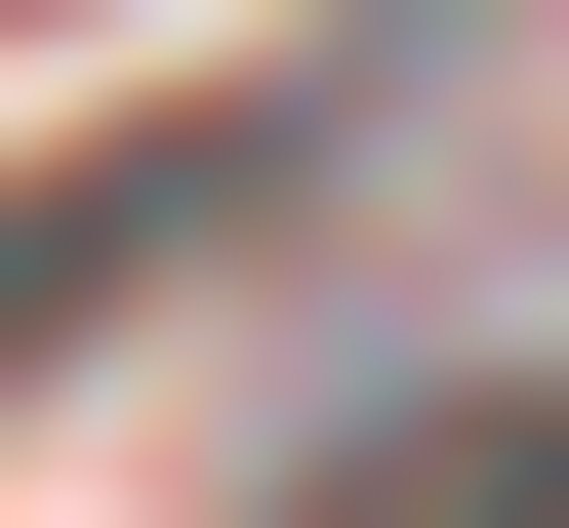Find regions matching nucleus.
Instances as JSON below:
<instances>
[{"label":"nucleus","instance_id":"f03ea898","mask_svg":"<svg viewBox=\"0 0 569 528\" xmlns=\"http://www.w3.org/2000/svg\"><path fill=\"white\" fill-rule=\"evenodd\" d=\"M284 528H569V366H488V407H367Z\"/></svg>","mask_w":569,"mask_h":528},{"label":"nucleus","instance_id":"f257e3e1","mask_svg":"<svg viewBox=\"0 0 569 528\" xmlns=\"http://www.w3.org/2000/svg\"><path fill=\"white\" fill-rule=\"evenodd\" d=\"M203 245H244V122H82V163H0V366L122 326V285H203Z\"/></svg>","mask_w":569,"mask_h":528}]
</instances>
